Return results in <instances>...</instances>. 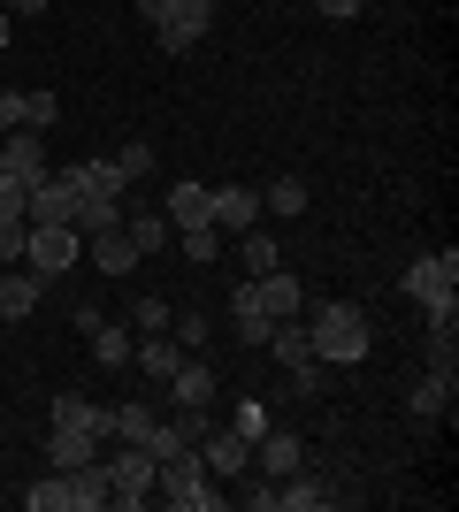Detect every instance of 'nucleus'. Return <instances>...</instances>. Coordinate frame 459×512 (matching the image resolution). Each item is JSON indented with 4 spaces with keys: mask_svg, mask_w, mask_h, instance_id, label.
<instances>
[{
    "mask_svg": "<svg viewBox=\"0 0 459 512\" xmlns=\"http://www.w3.org/2000/svg\"><path fill=\"white\" fill-rule=\"evenodd\" d=\"M306 344H314L322 367H360L368 344H375V329H368V314H360L352 299H322L314 314H306Z\"/></svg>",
    "mask_w": 459,
    "mask_h": 512,
    "instance_id": "nucleus-1",
    "label": "nucleus"
},
{
    "mask_svg": "<svg viewBox=\"0 0 459 512\" xmlns=\"http://www.w3.org/2000/svg\"><path fill=\"white\" fill-rule=\"evenodd\" d=\"M153 497H161V505H176V512H215V505H230V497L215 490L207 459H199V444L169 451V459H153Z\"/></svg>",
    "mask_w": 459,
    "mask_h": 512,
    "instance_id": "nucleus-2",
    "label": "nucleus"
},
{
    "mask_svg": "<svg viewBox=\"0 0 459 512\" xmlns=\"http://www.w3.org/2000/svg\"><path fill=\"white\" fill-rule=\"evenodd\" d=\"M77 253H85L77 222H31V237H23V268H39L46 283L69 276V268H77Z\"/></svg>",
    "mask_w": 459,
    "mask_h": 512,
    "instance_id": "nucleus-3",
    "label": "nucleus"
},
{
    "mask_svg": "<svg viewBox=\"0 0 459 512\" xmlns=\"http://www.w3.org/2000/svg\"><path fill=\"white\" fill-rule=\"evenodd\" d=\"M100 467H108V505H115V512H138V505H153V451L123 444L115 459H100Z\"/></svg>",
    "mask_w": 459,
    "mask_h": 512,
    "instance_id": "nucleus-4",
    "label": "nucleus"
},
{
    "mask_svg": "<svg viewBox=\"0 0 459 512\" xmlns=\"http://www.w3.org/2000/svg\"><path fill=\"white\" fill-rule=\"evenodd\" d=\"M207 31H215V0H176L169 16L153 23V46H161V54H192Z\"/></svg>",
    "mask_w": 459,
    "mask_h": 512,
    "instance_id": "nucleus-5",
    "label": "nucleus"
},
{
    "mask_svg": "<svg viewBox=\"0 0 459 512\" xmlns=\"http://www.w3.org/2000/svg\"><path fill=\"white\" fill-rule=\"evenodd\" d=\"M23 222H77V176L46 169L31 192H23Z\"/></svg>",
    "mask_w": 459,
    "mask_h": 512,
    "instance_id": "nucleus-6",
    "label": "nucleus"
},
{
    "mask_svg": "<svg viewBox=\"0 0 459 512\" xmlns=\"http://www.w3.org/2000/svg\"><path fill=\"white\" fill-rule=\"evenodd\" d=\"M199 459H207V474H215V482H238V474L253 467V444H245L238 428H215V421H207V436H199Z\"/></svg>",
    "mask_w": 459,
    "mask_h": 512,
    "instance_id": "nucleus-7",
    "label": "nucleus"
},
{
    "mask_svg": "<svg viewBox=\"0 0 459 512\" xmlns=\"http://www.w3.org/2000/svg\"><path fill=\"white\" fill-rule=\"evenodd\" d=\"M39 299H46V276L23 268V260H8V268H0V321H31Z\"/></svg>",
    "mask_w": 459,
    "mask_h": 512,
    "instance_id": "nucleus-8",
    "label": "nucleus"
},
{
    "mask_svg": "<svg viewBox=\"0 0 459 512\" xmlns=\"http://www.w3.org/2000/svg\"><path fill=\"white\" fill-rule=\"evenodd\" d=\"M444 291H459V253H452V245H444V253H429V260H414V268H406V299H414V306L444 299Z\"/></svg>",
    "mask_w": 459,
    "mask_h": 512,
    "instance_id": "nucleus-9",
    "label": "nucleus"
},
{
    "mask_svg": "<svg viewBox=\"0 0 459 512\" xmlns=\"http://www.w3.org/2000/svg\"><path fill=\"white\" fill-rule=\"evenodd\" d=\"M222 237H238L261 222V184H215V214H207Z\"/></svg>",
    "mask_w": 459,
    "mask_h": 512,
    "instance_id": "nucleus-10",
    "label": "nucleus"
},
{
    "mask_svg": "<svg viewBox=\"0 0 459 512\" xmlns=\"http://www.w3.org/2000/svg\"><path fill=\"white\" fill-rule=\"evenodd\" d=\"M291 467H306V444L291 436V428H261V436H253V474H268V482H284Z\"/></svg>",
    "mask_w": 459,
    "mask_h": 512,
    "instance_id": "nucleus-11",
    "label": "nucleus"
},
{
    "mask_svg": "<svg viewBox=\"0 0 459 512\" xmlns=\"http://www.w3.org/2000/svg\"><path fill=\"white\" fill-rule=\"evenodd\" d=\"M169 390H176V406H192V413H207L215 406V390H222V375L207 360H199V352H184V367H176L169 375Z\"/></svg>",
    "mask_w": 459,
    "mask_h": 512,
    "instance_id": "nucleus-12",
    "label": "nucleus"
},
{
    "mask_svg": "<svg viewBox=\"0 0 459 512\" xmlns=\"http://www.w3.org/2000/svg\"><path fill=\"white\" fill-rule=\"evenodd\" d=\"M161 214H169V230H199L207 214H215V184H169V199H161Z\"/></svg>",
    "mask_w": 459,
    "mask_h": 512,
    "instance_id": "nucleus-13",
    "label": "nucleus"
},
{
    "mask_svg": "<svg viewBox=\"0 0 459 512\" xmlns=\"http://www.w3.org/2000/svg\"><path fill=\"white\" fill-rule=\"evenodd\" d=\"M322 505H329L322 467H291L284 482H276V512H322Z\"/></svg>",
    "mask_w": 459,
    "mask_h": 512,
    "instance_id": "nucleus-14",
    "label": "nucleus"
},
{
    "mask_svg": "<svg viewBox=\"0 0 459 512\" xmlns=\"http://www.w3.org/2000/svg\"><path fill=\"white\" fill-rule=\"evenodd\" d=\"M452 398H459V375L452 367H429L414 390H406V406H414V421H437V413H452Z\"/></svg>",
    "mask_w": 459,
    "mask_h": 512,
    "instance_id": "nucleus-15",
    "label": "nucleus"
},
{
    "mask_svg": "<svg viewBox=\"0 0 459 512\" xmlns=\"http://www.w3.org/2000/svg\"><path fill=\"white\" fill-rule=\"evenodd\" d=\"M230 329H238V337L253 344V352H261V344H268V329H276V314H268V306L253 299V276H245L238 291H230Z\"/></svg>",
    "mask_w": 459,
    "mask_h": 512,
    "instance_id": "nucleus-16",
    "label": "nucleus"
},
{
    "mask_svg": "<svg viewBox=\"0 0 459 512\" xmlns=\"http://www.w3.org/2000/svg\"><path fill=\"white\" fill-rule=\"evenodd\" d=\"M92 459H100V436H92V428H46V467H92Z\"/></svg>",
    "mask_w": 459,
    "mask_h": 512,
    "instance_id": "nucleus-17",
    "label": "nucleus"
},
{
    "mask_svg": "<svg viewBox=\"0 0 459 512\" xmlns=\"http://www.w3.org/2000/svg\"><path fill=\"white\" fill-rule=\"evenodd\" d=\"M253 299H261L276 321H291V314H306V283L291 276V268H276V276H253Z\"/></svg>",
    "mask_w": 459,
    "mask_h": 512,
    "instance_id": "nucleus-18",
    "label": "nucleus"
},
{
    "mask_svg": "<svg viewBox=\"0 0 459 512\" xmlns=\"http://www.w3.org/2000/svg\"><path fill=\"white\" fill-rule=\"evenodd\" d=\"M85 253H92V268L100 276H131L138 268V245H131V230L115 222V230H100V237H85Z\"/></svg>",
    "mask_w": 459,
    "mask_h": 512,
    "instance_id": "nucleus-19",
    "label": "nucleus"
},
{
    "mask_svg": "<svg viewBox=\"0 0 459 512\" xmlns=\"http://www.w3.org/2000/svg\"><path fill=\"white\" fill-rule=\"evenodd\" d=\"M0 161H8V176H16V184H39V176H46L39 130H8V138H0Z\"/></svg>",
    "mask_w": 459,
    "mask_h": 512,
    "instance_id": "nucleus-20",
    "label": "nucleus"
},
{
    "mask_svg": "<svg viewBox=\"0 0 459 512\" xmlns=\"http://www.w3.org/2000/svg\"><path fill=\"white\" fill-rule=\"evenodd\" d=\"M131 360H138V375H146V383H169L176 367H184V344L161 329V337H138V344H131Z\"/></svg>",
    "mask_w": 459,
    "mask_h": 512,
    "instance_id": "nucleus-21",
    "label": "nucleus"
},
{
    "mask_svg": "<svg viewBox=\"0 0 459 512\" xmlns=\"http://www.w3.org/2000/svg\"><path fill=\"white\" fill-rule=\"evenodd\" d=\"M230 245H238L245 276H276V268H284V245H276V237H268L261 222H253V230H238V237H230Z\"/></svg>",
    "mask_w": 459,
    "mask_h": 512,
    "instance_id": "nucleus-22",
    "label": "nucleus"
},
{
    "mask_svg": "<svg viewBox=\"0 0 459 512\" xmlns=\"http://www.w3.org/2000/svg\"><path fill=\"white\" fill-rule=\"evenodd\" d=\"M123 207H131L123 192H85V199H77V237H100V230H115V222H123Z\"/></svg>",
    "mask_w": 459,
    "mask_h": 512,
    "instance_id": "nucleus-23",
    "label": "nucleus"
},
{
    "mask_svg": "<svg viewBox=\"0 0 459 512\" xmlns=\"http://www.w3.org/2000/svg\"><path fill=\"white\" fill-rule=\"evenodd\" d=\"M123 230H131V245H138V260L146 253H161V245H169V214H153V207H123Z\"/></svg>",
    "mask_w": 459,
    "mask_h": 512,
    "instance_id": "nucleus-24",
    "label": "nucleus"
},
{
    "mask_svg": "<svg viewBox=\"0 0 459 512\" xmlns=\"http://www.w3.org/2000/svg\"><path fill=\"white\" fill-rule=\"evenodd\" d=\"M23 505H31V512H77V490H69V474H62V467H46L39 482L23 490Z\"/></svg>",
    "mask_w": 459,
    "mask_h": 512,
    "instance_id": "nucleus-25",
    "label": "nucleus"
},
{
    "mask_svg": "<svg viewBox=\"0 0 459 512\" xmlns=\"http://www.w3.org/2000/svg\"><path fill=\"white\" fill-rule=\"evenodd\" d=\"M131 344H138L131 321H100V329H92V360L100 367H131Z\"/></svg>",
    "mask_w": 459,
    "mask_h": 512,
    "instance_id": "nucleus-26",
    "label": "nucleus"
},
{
    "mask_svg": "<svg viewBox=\"0 0 459 512\" xmlns=\"http://www.w3.org/2000/svg\"><path fill=\"white\" fill-rule=\"evenodd\" d=\"M54 428H92V436H108V406H92V398H77V390H62V398H54Z\"/></svg>",
    "mask_w": 459,
    "mask_h": 512,
    "instance_id": "nucleus-27",
    "label": "nucleus"
},
{
    "mask_svg": "<svg viewBox=\"0 0 459 512\" xmlns=\"http://www.w3.org/2000/svg\"><path fill=\"white\" fill-rule=\"evenodd\" d=\"M176 245H184V260H192V268H215V260L230 253V237H222L215 222H199V230H176Z\"/></svg>",
    "mask_w": 459,
    "mask_h": 512,
    "instance_id": "nucleus-28",
    "label": "nucleus"
},
{
    "mask_svg": "<svg viewBox=\"0 0 459 512\" xmlns=\"http://www.w3.org/2000/svg\"><path fill=\"white\" fill-rule=\"evenodd\" d=\"M69 176H77V199H85V192H131L108 153H100V161H69Z\"/></svg>",
    "mask_w": 459,
    "mask_h": 512,
    "instance_id": "nucleus-29",
    "label": "nucleus"
},
{
    "mask_svg": "<svg viewBox=\"0 0 459 512\" xmlns=\"http://www.w3.org/2000/svg\"><path fill=\"white\" fill-rule=\"evenodd\" d=\"M169 337L184 344V352H207V337H215V321L199 314V306H176V314H169Z\"/></svg>",
    "mask_w": 459,
    "mask_h": 512,
    "instance_id": "nucleus-30",
    "label": "nucleus"
},
{
    "mask_svg": "<svg viewBox=\"0 0 459 512\" xmlns=\"http://www.w3.org/2000/svg\"><path fill=\"white\" fill-rule=\"evenodd\" d=\"M69 490H77V512H100L108 505V467L92 459V467H69Z\"/></svg>",
    "mask_w": 459,
    "mask_h": 512,
    "instance_id": "nucleus-31",
    "label": "nucleus"
},
{
    "mask_svg": "<svg viewBox=\"0 0 459 512\" xmlns=\"http://www.w3.org/2000/svg\"><path fill=\"white\" fill-rule=\"evenodd\" d=\"M261 207H268V214H284V222H291V214H306V184H299V176H276V184L261 192Z\"/></svg>",
    "mask_w": 459,
    "mask_h": 512,
    "instance_id": "nucleus-32",
    "label": "nucleus"
},
{
    "mask_svg": "<svg viewBox=\"0 0 459 512\" xmlns=\"http://www.w3.org/2000/svg\"><path fill=\"white\" fill-rule=\"evenodd\" d=\"M54 123H62V100H54V92H23V123L16 130H39V138H46Z\"/></svg>",
    "mask_w": 459,
    "mask_h": 512,
    "instance_id": "nucleus-33",
    "label": "nucleus"
},
{
    "mask_svg": "<svg viewBox=\"0 0 459 512\" xmlns=\"http://www.w3.org/2000/svg\"><path fill=\"white\" fill-rule=\"evenodd\" d=\"M108 161H115V169H123V184H138V176H153V146H146V138H131V146H115Z\"/></svg>",
    "mask_w": 459,
    "mask_h": 512,
    "instance_id": "nucleus-34",
    "label": "nucleus"
},
{
    "mask_svg": "<svg viewBox=\"0 0 459 512\" xmlns=\"http://www.w3.org/2000/svg\"><path fill=\"white\" fill-rule=\"evenodd\" d=\"M169 314H176V299H138V306H131V329H138V337H161V329H169Z\"/></svg>",
    "mask_w": 459,
    "mask_h": 512,
    "instance_id": "nucleus-35",
    "label": "nucleus"
},
{
    "mask_svg": "<svg viewBox=\"0 0 459 512\" xmlns=\"http://www.w3.org/2000/svg\"><path fill=\"white\" fill-rule=\"evenodd\" d=\"M23 237H31V222H0V268L23 260Z\"/></svg>",
    "mask_w": 459,
    "mask_h": 512,
    "instance_id": "nucleus-36",
    "label": "nucleus"
},
{
    "mask_svg": "<svg viewBox=\"0 0 459 512\" xmlns=\"http://www.w3.org/2000/svg\"><path fill=\"white\" fill-rule=\"evenodd\" d=\"M261 428H268V406H261V398H245V406H238V436H245V444H253Z\"/></svg>",
    "mask_w": 459,
    "mask_h": 512,
    "instance_id": "nucleus-37",
    "label": "nucleus"
},
{
    "mask_svg": "<svg viewBox=\"0 0 459 512\" xmlns=\"http://www.w3.org/2000/svg\"><path fill=\"white\" fill-rule=\"evenodd\" d=\"M322 375H329V367H314V360H299V367H291V390H299V398H314V390H322Z\"/></svg>",
    "mask_w": 459,
    "mask_h": 512,
    "instance_id": "nucleus-38",
    "label": "nucleus"
},
{
    "mask_svg": "<svg viewBox=\"0 0 459 512\" xmlns=\"http://www.w3.org/2000/svg\"><path fill=\"white\" fill-rule=\"evenodd\" d=\"M314 8H322L329 23H352V16H360V8H368V0H314Z\"/></svg>",
    "mask_w": 459,
    "mask_h": 512,
    "instance_id": "nucleus-39",
    "label": "nucleus"
},
{
    "mask_svg": "<svg viewBox=\"0 0 459 512\" xmlns=\"http://www.w3.org/2000/svg\"><path fill=\"white\" fill-rule=\"evenodd\" d=\"M23 123V92H0V130H16Z\"/></svg>",
    "mask_w": 459,
    "mask_h": 512,
    "instance_id": "nucleus-40",
    "label": "nucleus"
},
{
    "mask_svg": "<svg viewBox=\"0 0 459 512\" xmlns=\"http://www.w3.org/2000/svg\"><path fill=\"white\" fill-rule=\"evenodd\" d=\"M169 8H176V0H138V16H146V23H161Z\"/></svg>",
    "mask_w": 459,
    "mask_h": 512,
    "instance_id": "nucleus-41",
    "label": "nucleus"
},
{
    "mask_svg": "<svg viewBox=\"0 0 459 512\" xmlns=\"http://www.w3.org/2000/svg\"><path fill=\"white\" fill-rule=\"evenodd\" d=\"M8 16H46V0H8Z\"/></svg>",
    "mask_w": 459,
    "mask_h": 512,
    "instance_id": "nucleus-42",
    "label": "nucleus"
},
{
    "mask_svg": "<svg viewBox=\"0 0 459 512\" xmlns=\"http://www.w3.org/2000/svg\"><path fill=\"white\" fill-rule=\"evenodd\" d=\"M8 39H16V16H8V8H0V54H8Z\"/></svg>",
    "mask_w": 459,
    "mask_h": 512,
    "instance_id": "nucleus-43",
    "label": "nucleus"
}]
</instances>
